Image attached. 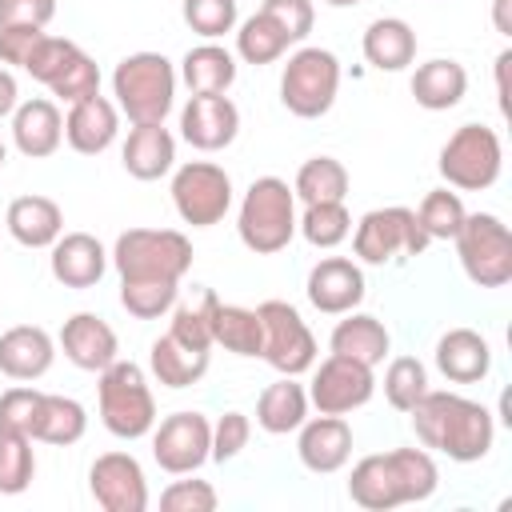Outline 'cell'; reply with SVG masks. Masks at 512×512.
I'll return each instance as SVG.
<instances>
[{
	"instance_id": "obj_1",
	"label": "cell",
	"mask_w": 512,
	"mask_h": 512,
	"mask_svg": "<svg viewBox=\"0 0 512 512\" xmlns=\"http://www.w3.org/2000/svg\"><path fill=\"white\" fill-rule=\"evenodd\" d=\"M412 428L420 448L440 452L456 464H476L492 452L496 440V420L480 400H468L460 392H436L428 388L412 404Z\"/></svg>"
},
{
	"instance_id": "obj_2",
	"label": "cell",
	"mask_w": 512,
	"mask_h": 512,
	"mask_svg": "<svg viewBox=\"0 0 512 512\" xmlns=\"http://www.w3.org/2000/svg\"><path fill=\"white\" fill-rule=\"evenodd\" d=\"M440 488V468L428 448H392L372 452L352 464L348 476V500L364 512H388L400 504L428 500Z\"/></svg>"
},
{
	"instance_id": "obj_3",
	"label": "cell",
	"mask_w": 512,
	"mask_h": 512,
	"mask_svg": "<svg viewBox=\"0 0 512 512\" xmlns=\"http://www.w3.org/2000/svg\"><path fill=\"white\" fill-rule=\"evenodd\" d=\"M108 264L120 284H180L192 268V240L176 228H128L116 236Z\"/></svg>"
},
{
	"instance_id": "obj_4",
	"label": "cell",
	"mask_w": 512,
	"mask_h": 512,
	"mask_svg": "<svg viewBox=\"0 0 512 512\" xmlns=\"http://www.w3.org/2000/svg\"><path fill=\"white\" fill-rule=\"evenodd\" d=\"M296 192L280 176H256L236 208V232L240 244L256 256H276L296 236Z\"/></svg>"
},
{
	"instance_id": "obj_5",
	"label": "cell",
	"mask_w": 512,
	"mask_h": 512,
	"mask_svg": "<svg viewBox=\"0 0 512 512\" xmlns=\"http://www.w3.org/2000/svg\"><path fill=\"white\" fill-rule=\"evenodd\" d=\"M176 64L164 52H132L112 68V96L132 124H164L176 104Z\"/></svg>"
},
{
	"instance_id": "obj_6",
	"label": "cell",
	"mask_w": 512,
	"mask_h": 512,
	"mask_svg": "<svg viewBox=\"0 0 512 512\" xmlns=\"http://www.w3.org/2000/svg\"><path fill=\"white\" fill-rule=\"evenodd\" d=\"M96 404H100V424L116 440H140L156 424V396L148 388V376L140 364L116 356L104 372H96Z\"/></svg>"
},
{
	"instance_id": "obj_7",
	"label": "cell",
	"mask_w": 512,
	"mask_h": 512,
	"mask_svg": "<svg viewBox=\"0 0 512 512\" xmlns=\"http://www.w3.org/2000/svg\"><path fill=\"white\" fill-rule=\"evenodd\" d=\"M428 244L432 240L424 236V228L416 220V208H404V204L372 208L352 228V256H356V264H372V268L412 260Z\"/></svg>"
},
{
	"instance_id": "obj_8",
	"label": "cell",
	"mask_w": 512,
	"mask_h": 512,
	"mask_svg": "<svg viewBox=\"0 0 512 512\" xmlns=\"http://www.w3.org/2000/svg\"><path fill=\"white\" fill-rule=\"evenodd\" d=\"M340 76L344 72H340L336 52L304 44L288 56V64L280 72V104L300 120H320L336 104Z\"/></svg>"
},
{
	"instance_id": "obj_9",
	"label": "cell",
	"mask_w": 512,
	"mask_h": 512,
	"mask_svg": "<svg viewBox=\"0 0 512 512\" xmlns=\"http://www.w3.org/2000/svg\"><path fill=\"white\" fill-rule=\"evenodd\" d=\"M436 168H440L444 184L456 188V192H484V188H492L500 180V168H504L500 132L488 128V124H460L444 140Z\"/></svg>"
},
{
	"instance_id": "obj_10",
	"label": "cell",
	"mask_w": 512,
	"mask_h": 512,
	"mask_svg": "<svg viewBox=\"0 0 512 512\" xmlns=\"http://www.w3.org/2000/svg\"><path fill=\"white\" fill-rule=\"evenodd\" d=\"M452 244L476 288H504L512 280V232L496 212H468Z\"/></svg>"
},
{
	"instance_id": "obj_11",
	"label": "cell",
	"mask_w": 512,
	"mask_h": 512,
	"mask_svg": "<svg viewBox=\"0 0 512 512\" xmlns=\"http://www.w3.org/2000/svg\"><path fill=\"white\" fill-rule=\"evenodd\" d=\"M172 208L192 228H212L232 208V176L216 160H188L172 172Z\"/></svg>"
},
{
	"instance_id": "obj_12",
	"label": "cell",
	"mask_w": 512,
	"mask_h": 512,
	"mask_svg": "<svg viewBox=\"0 0 512 512\" xmlns=\"http://www.w3.org/2000/svg\"><path fill=\"white\" fill-rule=\"evenodd\" d=\"M256 316L264 328L260 360H268L280 376H300L316 364V336L288 300H264L256 304Z\"/></svg>"
},
{
	"instance_id": "obj_13",
	"label": "cell",
	"mask_w": 512,
	"mask_h": 512,
	"mask_svg": "<svg viewBox=\"0 0 512 512\" xmlns=\"http://www.w3.org/2000/svg\"><path fill=\"white\" fill-rule=\"evenodd\" d=\"M152 460L168 476H192L212 460V420L204 412H172L152 424Z\"/></svg>"
},
{
	"instance_id": "obj_14",
	"label": "cell",
	"mask_w": 512,
	"mask_h": 512,
	"mask_svg": "<svg viewBox=\"0 0 512 512\" xmlns=\"http://www.w3.org/2000/svg\"><path fill=\"white\" fill-rule=\"evenodd\" d=\"M312 380H308V404L316 412L328 416H348L356 408H364L376 392V372L352 356H328L320 364H312Z\"/></svg>"
},
{
	"instance_id": "obj_15",
	"label": "cell",
	"mask_w": 512,
	"mask_h": 512,
	"mask_svg": "<svg viewBox=\"0 0 512 512\" xmlns=\"http://www.w3.org/2000/svg\"><path fill=\"white\" fill-rule=\"evenodd\" d=\"M88 492L104 512H144L148 508V476L132 452H104L88 468Z\"/></svg>"
},
{
	"instance_id": "obj_16",
	"label": "cell",
	"mask_w": 512,
	"mask_h": 512,
	"mask_svg": "<svg viewBox=\"0 0 512 512\" xmlns=\"http://www.w3.org/2000/svg\"><path fill=\"white\" fill-rule=\"evenodd\" d=\"M368 284H364V268L348 256H324L312 264L308 280H304V296L316 312L324 316H344L352 308H360Z\"/></svg>"
},
{
	"instance_id": "obj_17",
	"label": "cell",
	"mask_w": 512,
	"mask_h": 512,
	"mask_svg": "<svg viewBox=\"0 0 512 512\" xmlns=\"http://www.w3.org/2000/svg\"><path fill=\"white\" fill-rule=\"evenodd\" d=\"M240 136V108L228 96H188L180 108V140L196 152H224Z\"/></svg>"
},
{
	"instance_id": "obj_18",
	"label": "cell",
	"mask_w": 512,
	"mask_h": 512,
	"mask_svg": "<svg viewBox=\"0 0 512 512\" xmlns=\"http://www.w3.org/2000/svg\"><path fill=\"white\" fill-rule=\"evenodd\" d=\"M56 348L64 352L68 364H76L80 372H104L116 356H120V336L116 328L96 316V312H76L64 320L60 336H56Z\"/></svg>"
},
{
	"instance_id": "obj_19",
	"label": "cell",
	"mask_w": 512,
	"mask_h": 512,
	"mask_svg": "<svg viewBox=\"0 0 512 512\" xmlns=\"http://www.w3.org/2000/svg\"><path fill=\"white\" fill-rule=\"evenodd\" d=\"M296 456L308 472L332 476L352 460V424L344 416H308L296 428Z\"/></svg>"
},
{
	"instance_id": "obj_20",
	"label": "cell",
	"mask_w": 512,
	"mask_h": 512,
	"mask_svg": "<svg viewBox=\"0 0 512 512\" xmlns=\"http://www.w3.org/2000/svg\"><path fill=\"white\" fill-rule=\"evenodd\" d=\"M120 136V108L116 100L108 96H88V100H76L68 104V116H64V140L72 152L80 156H100L116 144Z\"/></svg>"
},
{
	"instance_id": "obj_21",
	"label": "cell",
	"mask_w": 512,
	"mask_h": 512,
	"mask_svg": "<svg viewBox=\"0 0 512 512\" xmlns=\"http://www.w3.org/2000/svg\"><path fill=\"white\" fill-rule=\"evenodd\" d=\"M12 144L28 160H48L64 144V112L48 96L20 100L12 112Z\"/></svg>"
},
{
	"instance_id": "obj_22",
	"label": "cell",
	"mask_w": 512,
	"mask_h": 512,
	"mask_svg": "<svg viewBox=\"0 0 512 512\" xmlns=\"http://www.w3.org/2000/svg\"><path fill=\"white\" fill-rule=\"evenodd\" d=\"M48 252L52 280L64 288H96L108 272V248L92 232H64Z\"/></svg>"
},
{
	"instance_id": "obj_23",
	"label": "cell",
	"mask_w": 512,
	"mask_h": 512,
	"mask_svg": "<svg viewBox=\"0 0 512 512\" xmlns=\"http://www.w3.org/2000/svg\"><path fill=\"white\" fill-rule=\"evenodd\" d=\"M56 360V340L40 324H12L0 332V372L8 380H40Z\"/></svg>"
},
{
	"instance_id": "obj_24",
	"label": "cell",
	"mask_w": 512,
	"mask_h": 512,
	"mask_svg": "<svg viewBox=\"0 0 512 512\" xmlns=\"http://www.w3.org/2000/svg\"><path fill=\"white\" fill-rule=\"evenodd\" d=\"M436 368L452 384H480L492 372V344L476 328H448L436 340Z\"/></svg>"
},
{
	"instance_id": "obj_25",
	"label": "cell",
	"mask_w": 512,
	"mask_h": 512,
	"mask_svg": "<svg viewBox=\"0 0 512 512\" xmlns=\"http://www.w3.org/2000/svg\"><path fill=\"white\" fill-rule=\"evenodd\" d=\"M4 228L20 248H52L64 236V208L52 196H16L4 212Z\"/></svg>"
},
{
	"instance_id": "obj_26",
	"label": "cell",
	"mask_w": 512,
	"mask_h": 512,
	"mask_svg": "<svg viewBox=\"0 0 512 512\" xmlns=\"http://www.w3.org/2000/svg\"><path fill=\"white\" fill-rule=\"evenodd\" d=\"M120 164L132 180H160L176 168V136L164 124H132L120 148Z\"/></svg>"
},
{
	"instance_id": "obj_27",
	"label": "cell",
	"mask_w": 512,
	"mask_h": 512,
	"mask_svg": "<svg viewBox=\"0 0 512 512\" xmlns=\"http://www.w3.org/2000/svg\"><path fill=\"white\" fill-rule=\"evenodd\" d=\"M236 72H240L236 56L224 44L204 40V44H196V48L184 52L176 76L184 80V88L192 96H228V88L236 84Z\"/></svg>"
},
{
	"instance_id": "obj_28",
	"label": "cell",
	"mask_w": 512,
	"mask_h": 512,
	"mask_svg": "<svg viewBox=\"0 0 512 512\" xmlns=\"http://www.w3.org/2000/svg\"><path fill=\"white\" fill-rule=\"evenodd\" d=\"M408 88H412V96H416V104H420L424 112H448V108H456V104L464 100V92H468V72H464V64L452 60V56H432V60L416 64Z\"/></svg>"
},
{
	"instance_id": "obj_29",
	"label": "cell",
	"mask_w": 512,
	"mask_h": 512,
	"mask_svg": "<svg viewBox=\"0 0 512 512\" xmlns=\"http://www.w3.org/2000/svg\"><path fill=\"white\" fill-rule=\"evenodd\" d=\"M360 48H364V60L376 72H404L416 60V32L400 16H380L364 28Z\"/></svg>"
},
{
	"instance_id": "obj_30",
	"label": "cell",
	"mask_w": 512,
	"mask_h": 512,
	"mask_svg": "<svg viewBox=\"0 0 512 512\" xmlns=\"http://www.w3.org/2000/svg\"><path fill=\"white\" fill-rule=\"evenodd\" d=\"M308 408V388L296 376H280L256 396V424L268 436H288L308 420Z\"/></svg>"
},
{
	"instance_id": "obj_31",
	"label": "cell",
	"mask_w": 512,
	"mask_h": 512,
	"mask_svg": "<svg viewBox=\"0 0 512 512\" xmlns=\"http://www.w3.org/2000/svg\"><path fill=\"white\" fill-rule=\"evenodd\" d=\"M328 348H332L336 356H352V360L376 368V364H384V356H388V348H392V336H388V328H384L376 316L352 308V312H344V320L332 328Z\"/></svg>"
},
{
	"instance_id": "obj_32",
	"label": "cell",
	"mask_w": 512,
	"mask_h": 512,
	"mask_svg": "<svg viewBox=\"0 0 512 512\" xmlns=\"http://www.w3.org/2000/svg\"><path fill=\"white\" fill-rule=\"evenodd\" d=\"M208 360H212V352L188 348V344H180L168 332L156 336L152 348H148V372L164 388H192V384H200L204 372H208Z\"/></svg>"
},
{
	"instance_id": "obj_33",
	"label": "cell",
	"mask_w": 512,
	"mask_h": 512,
	"mask_svg": "<svg viewBox=\"0 0 512 512\" xmlns=\"http://www.w3.org/2000/svg\"><path fill=\"white\" fill-rule=\"evenodd\" d=\"M216 344L224 352H232V356H260L264 328H260L256 308L216 300V308H212V348Z\"/></svg>"
},
{
	"instance_id": "obj_34",
	"label": "cell",
	"mask_w": 512,
	"mask_h": 512,
	"mask_svg": "<svg viewBox=\"0 0 512 512\" xmlns=\"http://www.w3.org/2000/svg\"><path fill=\"white\" fill-rule=\"evenodd\" d=\"M84 432H88V412H84V404L72 400V396L44 392V400H40V416H36V428H32V440L68 448V444H80Z\"/></svg>"
},
{
	"instance_id": "obj_35",
	"label": "cell",
	"mask_w": 512,
	"mask_h": 512,
	"mask_svg": "<svg viewBox=\"0 0 512 512\" xmlns=\"http://www.w3.org/2000/svg\"><path fill=\"white\" fill-rule=\"evenodd\" d=\"M288 32L268 16V12H252L248 20L236 24V56L244 64H276L288 52Z\"/></svg>"
},
{
	"instance_id": "obj_36",
	"label": "cell",
	"mask_w": 512,
	"mask_h": 512,
	"mask_svg": "<svg viewBox=\"0 0 512 512\" xmlns=\"http://www.w3.org/2000/svg\"><path fill=\"white\" fill-rule=\"evenodd\" d=\"M348 184H352V176L336 156H312L296 168L292 192L300 204H320V200H344Z\"/></svg>"
},
{
	"instance_id": "obj_37",
	"label": "cell",
	"mask_w": 512,
	"mask_h": 512,
	"mask_svg": "<svg viewBox=\"0 0 512 512\" xmlns=\"http://www.w3.org/2000/svg\"><path fill=\"white\" fill-rule=\"evenodd\" d=\"M296 232L312 244V248H336L352 236V212L344 200H320V204H304V212L296 216Z\"/></svg>"
},
{
	"instance_id": "obj_38",
	"label": "cell",
	"mask_w": 512,
	"mask_h": 512,
	"mask_svg": "<svg viewBox=\"0 0 512 512\" xmlns=\"http://www.w3.org/2000/svg\"><path fill=\"white\" fill-rule=\"evenodd\" d=\"M216 292L212 288H200L192 300H176L172 304V324H168V336H176L180 344L188 348H200V352H212V308H216Z\"/></svg>"
},
{
	"instance_id": "obj_39",
	"label": "cell",
	"mask_w": 512,
	"mask_h": 512,
	"mask_svg": "<svg viewBox=\"0 0 512 512\" xmlns=\"http://www.w3.org/2000/svg\"><path fill=\"white\" fill-rule=\"evenodd\" d=\"M464 216H468V208H464L460 192L448 188V184H444V188H432V192L420 200V208H416V220H420V228H424L428 240H452V236L460 232Z\"/></svg>"
},
{
	"instance_id": "obj_40",
	"label": "cell",
	"mask_w": 512,
	"mask_h": 512,
	"mask_svg": "<svg viewBox=\"0 0 512 512\" xmlns=\"http://www.w3.org/2000/svg\"><path fill=\"white\" fill-rule=\"evenodd\" d=\"M32 476H36L32 436L0 432V496H20V492H28Z\"/></svg>"
},
{
	"instance_id": "obj_41",
	"label": "cell",
	"mask_w": 512,
	"mask_h": 512,
	"mask_svg": "<svg viewBox=\"0 0 512 512\" xmlns=\"http://www.w3.org/2000/svg\"><path fill=\"white\" fill-rule=\"evenodd\" d=\"M428 392V368L416 360V356H396L388 368H384V400L396 408V412H412V404Z\"/></svg>"
},
{
	"instance_id": "obj_42",
	"label": "cell",
	"mask_w": 512,
	"mask_h": 512,
	"mask_svg": "<svg viewBox=\"0 0 512 512\" xmlns=\"http://www.w3.org/2000/svg\"><path fill=\"white\" fill-rule=\"evenodd\" d=\"M180 16L200 40H220L240 24L236 0H180Z\"/></svg>"
},
{
	"instance_id": "obj_43",
	"label": "cell",
	"mask_w": 512,
	"mask_h": 512,
	"mask_svg": "<svg viewBox=\"0 0 512 512\" xmlns=\"http://www.w3.org/2000/svg\"><path fill=\"white\" fill-rule=\"evenodd\" d=\"M48 92H52L60 104H76V100L96 96V92H100V68H96V60L80 48V52L64 64V72L48 84Z\"/></svg>"
},
{
	"instance_id": "obj_44",
	"label": "cell",
	"mask_w": 512,
	"mask_h": 512,
	"mask_svg": "<svg viewBox=\"0 0 512 512\" xmlns=\"http://www.w3.org/2000/svg\"><path fill=\"white\" fill-rule=\"evenodd\" d=\"M180 300V284H120V304L136 320H160Z\"/></svg>"
},
{
	"instance_id": "obj_45",
	"label": "cell",
	"mask_w": 512,
	"mask_h": 512,
	"mask_svg": "<svg viewBox=\"0 0 512 512\" xmlns=\"http://www.w3.org/2000/svg\"><path fill=\"white\" fill-rule=\"evenodd\" d=\"M76 52H80L76 40H68V36H48V32H44V36L36 40V48H32V56H28V64H24V72L48 88V84L64 72V64H68Z\"/></svg>"
},
{
	"instance_id": "obj_46",
	"label": "cell",
	"mask_w": 512,
	"mask_h": 512,
	"mask_svg": "<svg viewBox=\"0 0 512 512\" xmlns=\"http://www.w3.org/2000/svg\"><path fill=\"white\" fill-rule=\"evenodd\" d=\"M40 388H8L0 392V432H16V436H32L36 416H40Z\"/></svg>"
},
{
	"instance_id": "obj_47",
	"label": "cell",
	"mask_w": 512,
	"mask_h": 512,
	"mask_svg": "<svg viewBox=\"0 0 512 512\" xmlns=\"http://www.w3.org/2000/svg\"><path fill=\"white\" fill-rule=\"evenodd\" d=\"M248 440H252V420L244 416V412H224V416H216V424H212V460L216 464H228V460H236L244 448H248Z\"/></svg>"
},
{
	"instance_id": "obj_48",
	"label": "cell",
	"mask_w": 512,
	"mask_h": 512,
	"mask_svg": "<svg viewBox=\"0 0 512 512\" xmlns=\"http://www.w3.org/2000/svg\"><path fill=\"white\" fill-rule=\"evenodd\" d=\"M220 496L208 480H172L160 492V508L164 512H216Z\"/></svg>"
},
{
	"instance_id": "obj_49",
	"label": "cell",
	"mask_w": 512,
	"mask_h": 512,
	"mask_svg": "<svg viewBox=\"0 0 512 512\" xmlns=\"http://www.w3.org/2000/svg\"><path fill=\"white\" fill-rule=\"evenodd\" d=\"M260 12H268V16L288 32L292 44H300V40L312 32V24H316V8H312V0H264Z\"/></svg>"
},
{
	"instance_id": "obj_50",
	"label": "cell",
	"mask_w": 512,
	"mask_h": 512,
	"mask_svg": "<svg viewBox=\"0 0 512 512\" xmlns=\"http://www.w3.org/2000/svg\"><path fill=\"white\" fill-rule=\"evenodd\" d=\"M56 16V0H0V28L24 24V28H48Z\"/></svg>"
},
{
	"instance_id": "obj_51",
	"label": "cell",
	"mask_w": 512,
	"mask_h": 512,
	"mask_svg": "<svg viewBox=\"0 0 512 512\" xmlns=\"http://www.w3.org/2000/svg\"><path fill=\"white\" fill-rule=\"evenodd\" d=\"M40 36H44V28H24V24L0 28V64H12V68L24 72V64H28V56H32Z\"/></svg>"
},
{
	"instance_id": "obj_52",
	"label": "cell",
	"mask_w": 512,
	"mask_h": 512,
	"mask_svg": "<svg viewBox=\"0 0 512 512\" xmlns=\"http://www.w3.org/2000/svg\"><path fill=\"white\" fill-rule=\"evenodd\" d=\"M16 104H20L16 76H12L8 68H0V120H4V116H12V112H16Z\"/></svg>"
},
{
	"instance_id": "obj_53",
	"label": "cell",
	"mask_w": 512,
	"mask_h": 512,
	"mask_svg": "<svg viewBox=\"0 0 512 512\" xmlns=\"http://www.w3.org/2000/svg\"><path fill=\"white\" fill-rule=\"evenodd\" d=\"M508 64H512V52L504 48L500 56H496V92H500V108L508 112V84H504V76H508Z\"/></svg>"
},
{
	"instance_id": "obj_54",
	"label": "cell",
	"mask_w": 512,
	"mask_h": 512,
	"mask_svg": "<svg viewBox=\"0 0 512 512\" xmlns=\"http://www.w3.org/2000/svg\"><path fill=\"white\" fill-rule=\"evenodd\" d=\"M508 4L512 0H492V24L500 36H512V20H508Z\"/></svg>"
},
{
	"instance_id": "obj_55",
	"label": "cell",
	"mask_w": 512,
	"mask_h": 512,
	"mask_svg": "<svg viewBox=\"0 0 512 512\" xmlns=\"http://www.w3.org/2000/svg\"><path fill=\"white\" fill-rule=\"evenodd\" d=\"M324 4H328V8H356L360 0H324Z\"/></svg>"
}]
</instances>
